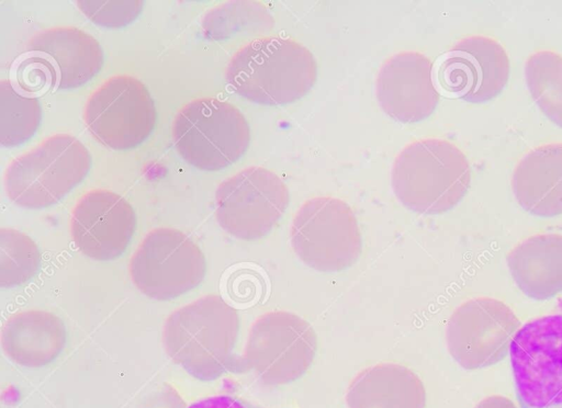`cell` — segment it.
I'll return each mask as SVG.
<instances>
[{"instance_id":"obj_1","label":"cell","mask_w":562,"mask_h":408,"mask_svg":"<svg viewBox=\"0 0 562 408\" xmlns=\"http://www.w3.org/2000/svg\"><path fill=\"white\" fill-rule=\"evenodd\" d=\"M238 331L237 310L220 295H206L170 314L162 328V344L191 376L213 381L228 371H243L233 354Z\"/></svg>"},{"instance_id":"obj_2","label":"cell","mask_w":562,"mask_h":408,"mask_svg":"<svg viewBox=\"0 0 562 408\" xmlns=\"http://www.w3.org/2000/svg\"><path fill=\"white\" fill-rule=\"evenodd\" d=\"M317 65L313 54L292 38H256L231 58L225 77L244 99L263 105L294 102L314 86Z\"/></svg>"},{"instance_id":"obj_3","label":"cell","mask_w":562,"mask_h":408,"mask_svg":"<svg viewBox=\"0 0 562 408\" xmlns=\"http://www.w3.org/2000/svg\"><path fill=\"white\" fill-rule=\"evenodd\" d=\"M471 170L463 152L437 138L419 139L397 155L391 184L397 200L422 214H440L454 207L465 195Z\"/></svg>"},{"instance_id":"obj_4","label":"cell","mask_w":562,"mask_h":408,"mask_svg":"<svg viewBox=\"0 0 562 408\" xmlns=\"http://www.w3.org/2000/svg\"><path fill=\"white\" fill-rule=\"evenodd\" d=\"M90 166L91 155L78 138L56 134L10 162L3 174L4 190L18 206L45 208L77 186Z\"/></svg>"},{"instance_id":"obj_5","label":"cell","mask_w":562,"mask_h":408,"mask_svg":"<svg viewBox=\"0 0 562 408\" xmlns=\"http://www.w3.org/2000/svg\"><path fill=\"white\" fill-rule=\"evenodd\" d=\"M172 139L188 163L201 170L218 171L246 152L250 129L235 105L216 98H201L190 101L176 114Z\"/></svg>"},{"instance_id":"obj_6","label":"cell","mask_w":562,"mask_h":408,"mask_svg":"<svg viewBox=\"0 0 562 408\" xmlns=\"http://www.w3.org/2000/svg\"><path fill=\"white\" fill-rule=\"evenodd\" d=\"M291 245L310 268L337 272L356 263L362 250L358 220L351 207L335 197L306 201L296 212L291 229Z\"/></svg>"},{"instance_id":"obj_7","label":"cell","mask_w":562,"mask_h":408,"mask_svg":"<svg viewBox=\"0 0 562 408\" xmlns=\"http://www.w3.org/2000/svg\"><path fill=\"white\" fill-rule=\"evenodd\" d=\"M317 338L312 326L289 311H270L251 326L243 355V371L251 370L266 385L289 384L312 364Z\"/></svg>"},{"instance_id":"obj_8","label":"cell","mask_w":562,"mask_h":408,"mask_svg":"<svg viewBox=\"0 0 562 408\" xmlns=\"http://www.w3.org/2000/svg\"><path fill=\"white\" fill-rule=\"evenodd\" d=\"M509 354L520 408H562V314L526 322Z\"/></svg>"},{"instance_id":"obj_9","label":"cell","mask_w":562,"mask_h":408,"mask_svg":"<svg viewBox=\"0 0 562 408\" xmlns=\"http://www.w3.org/2000/svg\"><path fill=\"white\" fill-rule=\"evenodd\" d=\"M130 275L146 296L168 301L196 287L206 273L205 257L184 233L155 228L143 239L131 258Z\"/></svg>"},{"instance_id":"obj_10","label":"cell","mask_w":562,"mask_h":408,"mask_svg":"<svg viewBox=\"0 0 562 408\" xmlns=\"http://www.w3.org/2000/svg\"><path fill=\"white\" fill-rule=\"evenodd\" d=\"M289 205L285 183L272 171L247 167L225 179L215 192V216L229 235L243 240L266 236Z\"/></svg>"},{"instance_id":"obj_11","label":"cell","mask_w":562,"mask_h":408,"mask_svg":"<svg viewBox=\"0 0 562 408\" xmlns=\"http://www.w3.org/2000/svg\"><path fill=\"white\" fill-rule=\"evenodd\" d=\"M83 121L102 145L128 149L140 145L153 132L156 107L142 81L128 75H116L88 98Z\"/></svg>"},{"instance_id":"obj_12","label":"cell","mask_w":562,"mask_h":408,"mask_svg":"<svg viewBox=\"0 0 562 408\" xmlns=\"http://www.w3.org/2000/svg\"><path fill=\"white\" fill-rule=\"evenodd\" d=\"M519 328V319L503 302L472 298L450 316L447 347L452 359L465 370L491 366L508 354Z\"/></svg>"},{"instance_id":"obj_13","label":"cell","mask_w":562,"mask_h":408,"mask_svg":"<svg viewBox=\"0 0 562 408\" xmlns=\"http://www.w3.org/2000/svg\"><path fill=\"white\" fill-rule=\"evenodd\" d=\"M509 76V60L496 41L481 35L458 42L443 56L437 79L447 95L481 103L495 98Z\"/></svg>"},{"instance_id":"obj_14","label":"cell","mask_w":562,"mask_h":408,"mask_svg":"<svg viewBox=\"0 0 562 408\" xmlns=\"http://www.w3.org/2000/svg\"><path fill=\"white\" fill-rule=\"evenodd\" d=\"M136 228L132 205L109 190H91L75 205L70 234L77 248L87 257L109 261L120 257Z\"/></svg>"},{"instance_id":"obj_15","label":"cell","mask_w":562,"mask_h":408,"mask_svg":"<svg viewBox=\"0 0 562 408\" xmlns=\"http://www.w3.org/2000/svg\"><path fill=\"white\" fill-rule=\"evenodd\" d=\"M26 57L55 90L76 89L102 68L103 50L90 34L75 26H55L35 34Z\"/></svg>"},{"instance_id":"obj_16","label":"cell","mask_w":562,"mask_h":408,"mask_svg":"<svg viewBox=\"0 0 562 408\" xmlns=\"http://www.w3.org/2000/svg\"><path fill=\"white\" fill-rule=\"evenodd\" d=\"M375 93L381 109L397 122L427 118L439 100L431 61L416 52L387 58L379 70Z\"/></svg>"},{"instance_id":"obj_17","label":"cell","mask_w":562,"mask_h":408,"mask_svg":"<svg viewBox=\"0 0 562 408\" xmlns=\"http://www.w3.org/2000/svg\"><path fill=\"white\" fill-rule=\"evenodd\" d=\"M66 343L63 320L45 310H24L11 315L2 326L1 347L14 363L42 367L54 361Z\"/></svg>"},{"instance_id":"obj_18","label":"cell","mask_w":562,"mask_h":408,"mask_svg":"<svg viewBox=\"0 0 562 408\" xmlns=\"http://www.w3.org/2000/svg\"><path fill=\"white\" fill-rule=\"evenodd\" d=\"M512 188L518 204L530 214H562V144L530 150L516 166Z\"/></svg>"},{"instance_id":"obj_19","label":"cell","mask_w":562,"mask_h":408,"mask_svg":"<svg viewBox=\"0 0 562 408\" xmlns=\"http://www.w3.org/2000/svg\"><path fill=\"white\" fill-rule=\"evenodd\" d=\"M346 401L349 408H425L426 390L420 378L407 367L380 363L356 375Z\"/></svg>"},{"instance_id":"obj_20","label":"cell","mask_w":562,"mask_h":408,"mask_svg":"<svg viewBox=\"0 0 562 408\" xmlns=\"http://www.w3.org/2000/svg\"><path fill=\"white\" fill-rule=\"evenodd\" d=\"M507 267L519 290L530 298L548 299L562 293V235L539 234L517 245Z\"/></svg>"},{"instance_id":"obj_21","label":"cell","mask_w":562,"mask_h":408,"mask_svg":"<svg viewBox=\"0 0 562 408\" xmlns=\"http://www.w3.org/2000/svg\"><path fill=\"white\" fill-rule=\"evenodd\" d=\"M42 120L35 94L21 89L10 79L0 81V144L16 147L30 139Z\"/></svg>"},{"instance_id":"obj_22","label":"cell","mask_w":562,"mask_h":408,"mask_svg":"<svg viewBox=\"0 0 562 408\" xmlns=\"http://www.w3.org/2000/svg\"><path fill=\"white\" fill-rule=\"evenodd\" d=\"M525 78L540 110L562 127V57L550 50L535 53L526 63Z\"/></svg>"},{"instance_id":"obj_23","label":"cell","mask_w":562,"mask_h":408,"mask_svg":"<svg viewBox=\"0 0 562 408\" xmlns=\"http://www.w3.org/2000/svg\"><path fill=\"white\" fill-rule=\"evenodd\" d=\"M201 25L206 38L224 41L237 33L269 29L272 18L260 3L228 1L209 10Z\"/></svg>"},{"instance_id":"obj_24","label":"cell","mask_w":562,"mask_h":408,"mask_svg":"<svg viewBox=\"0 0 562 408\" xmlns=\"http://www.w3.org/2000/svg\"><path fill=\"white\" fill-rule=\"evenodd\" d=\"M41 252L27 235L13 229H0V286L13 287L25 283L37 272Z\"/></svg>"},{"instance_id":"obj_25","label":"cell","mask_w":562,"mask_h":408,"mask_svg":"<svg viewBox=\"0 0 562 408\" xmlns=\"http://www.w3.org/2000/svg\"><path fill=\"white\" fill-rule=\"evenodd\" d=\"M76 3L94 24L109 29H119L132 23L143 9V1L139 0H80Z\"/></svg>"},{"instance_id":"obj_26","label":"cell","mask_w":562,"mask_h":408,"mask_svg":"<svg viewBox=\"0 0 562 408\" xmlns=\"http://www.w3.org/2000/svg\"><path fill=\"white\" fill-rule=\"evenodd\" d=\"M186 405L178 393L165 385L148 396L139 408H184Z\"/></svg>"},{"instance_id":"obj_27","label":"cell","mask_w":562,"mask_h":408,"mask_svg":"<svg viewBox=\"0 0 562 408\" xmlns=\"http://www.w3.org/2000/svg\"><path fill=\"white\" fill-rule=\"evenodd\" d=\"M188 408H246L239 400L226 396H212L198 400L190 405Z\"/></svg>"},{"instance_id":"obj_28","label":"cell","mask_w":562,"mask_h":408,"mask_svg":"<svg viewBox=\"0 0 562 408\" xmlns=\"http://www.w3.org/2000/svg\"><path fill=\"white\" fill-rule=\"evenodd\" d=\"M474 408H517L508 398L499 395L488 396L482 399Z\"/></svg>"}]
</instances>
